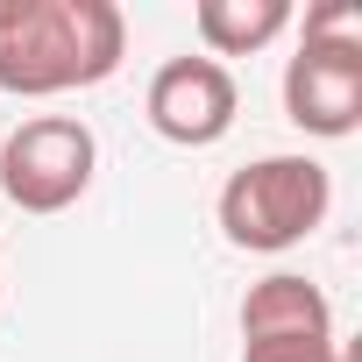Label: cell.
Wrapping results in <instances>:
<instances>
[{
  "label": "cell",
  "instance_id": "1",
  "mask_svg": "<svg viewBox=\"0 0 362 362\" xmlns=\"http://www.w3.org/2000/svg\"><path fill=\"white\" fill-rule=\"evenodd\" d=\"M128 57L114 0H0V93L57 100L107 86Z\"/></svg>",
  "mask_w": 362,
  "mask_h": 362
},
{
  "label": "cell",
  "instance_id": "2",
  "mask_svg": "<svg viewBox=\"0 0 362 362\" xmlns=\"http://www.w3.org/2000/svg\"><path fill=\"white\" fill-rule=\"evenodd\" d=\"M334 206V170L305 149H277V156H256L242 163L228 185H221V235L249 256H284L298 249Z\"/></svg>",
  "mask_w": 362,
  "mask_h": 362
},
{
  "label": "cell",
  "instance_id": "3",
  "mask_svg": "<svg viewBox=\"0 0 362 362\" xmlns=\"http://www.w3.org/2000/svg\"><path fill=\"white\" fill-rule=\"evenodd\" d=\"M284 121L320 142L362 128V15L341 0L305 15V36L284 57Z\"/></svg>",
  "mask_w": 362,
  "mask_h": 362
},
{
  "label": "cell",
  "instance_id": "4",
  "mask_svg": "<svg viewBox=\"0 0 362 362\" xmlns=\"http://www.w3.org/2000/svg\"><path fill=\"white\" fill-rule=\"evenodd\" d=\"M93 170H100V142L78 114H29L15 135H0V192L22 214L78 206Z\"/></svg>",
  "mask_w": 362,
  "mask_h": 362
},
{
  "label": "cell",
  "instance_id": "5",
  "mask_svg": "<svg viewBox=\"0 0 362 362\" xmlns=\"http://www.w3.org/2000/svg\"><path fill=\"white\" fill-rule=\"evenodd\" d=\"M142 114L177 149H214L242 114V86L214 57H170V64H156V78L142 93Z\"/></svg>",
  "mask_w": 362,
  "mask_h": 362
},
{
  "label": "cell",
  "instance_id": "6",
  "mask_svg": "<svg viewBox=\"0 0 362 362\" xmlns=\"http://www.w3.org/2000/svg\"><path fill=\"white\" fill-rule=\"evenodd\" d=\"M242 341H334V305L313 277L270 270L242 298Z\"/></svg>",
  "mask_w": 362,
  "mask_h": 362
},
{
  "label": "cell",
  "instance_id": "7",
  "mask_svg": "<svg viewBox=\"0 0 362 362\" xmlns=\"http://www.w3.org/2000/svg\"><path fill=\"white\" fill-rule=\"evenodd\" d=\"M192 29L206 43V57H249L263 43H277L291 29V0H199L192 8Z\"/></svg>",
  "mask_w": 362,
  "mask_h": 362
},
{
  "label": "cell",
  "instance_id": "8",
  "mask_svg": "<svg viewBox=\"0 0 362 362\" xmlns=\"http://www.w3.org/2000/svg\"><path fill=\"white\" fill-rule=\"evenodd\" d=\"M242 362H348L341 341H242Z\"/></svg>",
  "mask_w": 362,
  "mask_h": 362
},
{
  "label": "cell",
  "instance_id": "9",
  "mask_svg": "<svg viewBox=\"0 0 362 362\" xmlns=\"http://www.w3.org/2000/svg\"><path fill=\"white\" fill-rule=\"evenodd\" d=\"M0 263H8V256H0Z\"/></svg>",
  "mask_w": 362,
  "mask_h": 362
}]
</instances>
